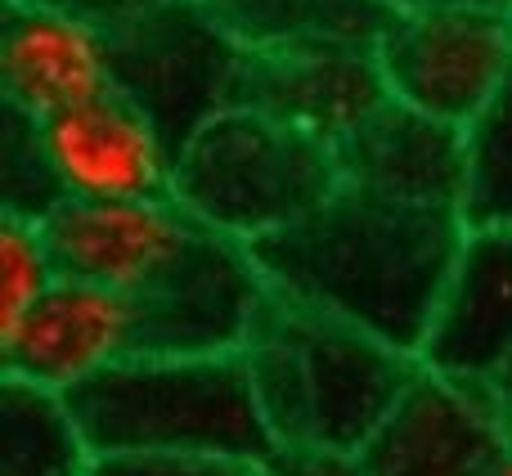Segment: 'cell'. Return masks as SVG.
<instances>
[{
    "mask_svg": "<svg viewBox=\"0 0 512 476\" xmlns=\"http://www.w3.org/2000/svg\"><path fill=\"white\" fill-rule=\"evenodd\" d=\"M418 364L512 414V230H468L450 265Z\"/></svg>",
    "mask_w": 512,
    "mask_h": 476,
    "instance_id": "52a82bcc",
    "label": "cell"
},
{
    "mask_svg": "<svg viewBox=\"0 0 512 476\" xmlns=\"http://www.w3.org/2000/svg\"><path fill=\"white\" fill-rule=\"evenodd\" d=\"M504 445L508 423L486 400L418 364L355 468L360 476H481Z\"/></svg>",
    "mask_w": 512,
    "mask_h": 476,
    "instance_id": "7c38bea8",
    "label": "cell"
},
{
    "mask_svg": "<svg viewBox=\"0 0 512 476\" xmlns=\"http://www.w3.org/2000/svg\"><path fill=\"white\" fill-rule=\"evenodd\" d=\"M90 450L68 391L5 373L0 378V476H95Z\"/></svg>",
    "mask_w": 512,
    "mask_h": 476,
    "instance_id": "9a60e30c",
    "label": "cell"
},
{
    "mask_svg": "<svg viewBox=\"0 0 512 476\" xmlns=\"http://www.w3.org/2000/svg\"><path fill=\"white\" fill-rule=\"evenodd\" d=\"M68 203H149L171 198L176 149L162 126L122 90L36 126Z\"/></svg>",
    "mask_w": 512,
    "mask_h": 476,
    "instance_id": "9c48e42d",
    "label": "cell"
},
{
    "mask_svg": "<svg viewBox=\"0 0 512 476\" xmlns=\"http://www.w3.org/2000/svg\"><path fill=\"white\" fill-rule=\"evenodd\" d=\"M243 364L279 450L342 459L369 445L418 373V355L274 292L252 324Z\"/></svg>",
    "mask_w": 512,
    "mask_h": 476,
    "instance_id": "7a4b0ae2",
    "label": "cell"
},
{
    "mask_svg": "<svg viewBox=\"0 0 512 476\" xmlns=\"http://www.w3.org/2000/svg\"><path fill=\"white\" fill-rule=\"evenodd\" d=\"M508 14H512V9H508Z\"/></svg>",
    "mask_w": 512,
    "mask_h": 476,
    "instance_id": "603a6c76",
    "label": "cell"
},
{
    "mask_svg": "<svg viewBox=\"0 0 512 476\" xmlns=\"http://www.w3.org/2000/svg\"><path fill=\"white\" fill-rule=\"evenodd\" d=\"M95 476H274L270 463L225 459V454H122L99 459Z\"/></svg>",
    "mask_w": 512,
    "mask_h": 476,
    "instance_id": "d6986e66",
    "label": "cell"
},
{
    "mask_svg": "<svg viewBox=\"0 0 512 476\" xmlns=\"http://www.w3.org/2000/svg\"><path fill=\"white\" fill-rule=\"evenodd\" d=\"M99 459L122 454H225L274 463L279 441L261 414L243 351L144 355L68 391Z\"/></svg>",
    "mask_w": 512,
    "mask_h": 476,
    "instance_id": "3957f363",
    "label": "cell"
},
{
    "mask_svg": "<svg viewBox=\"0 0 512 476\" xmlns=\"http://www.w3.org/2000/svg\"><path fill=\"white\" fill-rule=\"evenodd\" d=\"M5 117H9V126H5V216L45 221V216H50L54 207H63L68 198H63L50 162H45L36 122L9 113V108H5Z\"/></svg>",
    "mask_w": 512,
    "mask_h": 476,
    "instance_id": "ac0fdd59",
    "label": "cell"
},
{
    "mask_svg": "<svg viewBox=\"0 0 512 476\" xmlns=\"http://www.w3.org/2000/svg\"><path fill=\"white\" fill-rule=\"evenodd\" d=\"M342 185L337 149L279 117L230 104L176 149L171 198L234 243H265Z\"/></svg>",
    "mask_w": 512,
    "mask_h": 476,
    "instance_id": "277c9868",
    "label": "cell"
},
{
    "mask_svg": "<svg viewBox=\"0 0 512 476\" xmlns=\"http://www.w3.org/2000/svg\"><path fill=\"white\" fill-rule=\"evenodd\" d=\"M59 279L149 297L185 265L207 225L176 198L149 203H63L41 221Z\"/></svg>",
    "mask_w": 512,
    "mask_h": 476,
    "instance_id": "ba28073f",
    "label": "cell"
},
{
    "mask_svg": "<svg viewBox=\"0 0 512 476\" xmlns=\"http://www.w3.org/2000/svg\"><path fill=\"white\" fill-rule=\"evenodd\" d=\"M387 99L391 95L373 45H310V50H248L234 104L261 108L337 149Z\"/></svg>",
    "mask_w": 512,
    "mask_h": 476,
    "instance_id": "4fadbf2b",
    "label": "cell"
},
{
    "mask_svg": "<svg viewBox=\"0 0 512 476\" xmlns=\"http://www.w3.org/2000/svg\"><path fill=\"white\" fill-rule=\"evenodd\" d=\"M373 54L396 104L463 131L512 77V14L481 5L391 14Z\"/></svg>",
    "mask_w": 512,
    "mask_h": 476,
    "instance_id": "8992f818",
    "label": "cell"
},
{
    "mask_svg": "<svg viewBox=\"0 0 512 476\" xmlns=\"http://www.w3.org/2000/svg\"><path fill=\"white\" fill-rule=\"evenodd\" d=\"M274 476H360L355 459L342 454H315V450H279V459L270 463Z\"/></svg>",
    "mask_w": 512,
    "mask_h": 476,
    "instance_id": "ffe728a7",
    "label": "cell"
},
{
    "mask_svg": "<svg viewBox=\"0 0 512 476\" xmlns=\"http://www.w3.org/2000/svg\"><path fill=\"white\" fill-rule=\"evenodd\" d=\"M481 476H512V441H508L504 450L495 454V459H490V468L481 472Z\"/></svg>",
    "mask_w": 512,
    "mask_h": 476,
    "instance_id": "44dd1931",
    "label": "cell"
},
{
    "mask_svg": "<svg viewBox=\"0 0 512 476\" xmlns=\"http://www.w3.org/2000/svg\"><path fill=\"white\" fill-rule=\"evenodd\" d=\"M0 86L9 113L36 126L54 122L117 90L108 32L86 14L45 0H9L0 36Z\"/></svg>",
    "mask_w": 512,
    "mask_h": 476,
    "instance_id": "8fae6325",
    "label": "cell"
},
{
    "mask_svg": "<svg viewBox=\"0 0 512 476\" xmlns=\"http://www.w3.org/2000/svg\"><path fill=\"white\" fill-rule=\"evenodd\" d=\"M454 212H427L337 185L297 225L252 247L265 288L418 355L463 247Z\"/></svg>",
    "mask_w": 512,
    "mask_h": 476,
    "instance_id": "6da1fadb",
    "label": "cell"
},
{
    "mask_svg": "<svg viewBox=\"0 0 512 476\" xmlns=\"http://www.w3.org/2000/svg\"><path fill=\"white\" fill-rule=\"evenodd\" d=\"M463 230H512V77L463 126Z\"/></svg>",
    "mask_w": 512,
    "mask_h": 476,
    "instance_id": "2e32d148",
    "label": "cell"
},
{
    "mask_svg": "<svg viewBox=\"0 0 512 476\" xmlns=\"http://www.w3.org/2000/svg\"><path fill=\"white\" fill-rule=\"evenodd\" d=\"M126 360H140V310L126 292L81 279H59L9 333H0L5 373L54 391H77Z\"/></svg>",
    "mask_w": 512,
    "mask_h": 476,
    "instance_id": "30bf717a",
    "label": "cell"
},
{
    "mask_svg": "<svg viewBox=\"0 0 512 476\" xmlns=\"http://www.w3.org/2000/svg\"><path fill=\"white\" fill-rule=\"evenodd\" d=\"M337 171L342 185L373 198L459 216L463 131L387 99L337 144Z\"/></svg>",
    "mask_w": 512,
    "mask_h": 476,
    "instance_id": "5bb4252c",
    "label": "cell"
},
{
    "mask_svg": "<svg viewBox=\"0 0 512 476\" xmlns=\"http://www.w3.org/2000/svg\"><path fill=\"white\" fill-rule=\"evenodd\" d=\"M104 32L117 90L162 126L171 149H180L194 126L239 99L248 50L225 32L212 9H194L185 0L149 5L104 23Z\"/></svg>",
    "mask_w": 512,
    "mask_h": 476,
    "instance_id": "5b68a950",
    "label": "cell"
},
{
    "mask_svg": "<svg viewBox=\"0 0 512 476\" xmlns=\"http://www.w3.org/2000/svg\"><path fill=\"white\" fill-rule=\"evenodd\" d=\"M508 441H512V414H508Z\"/></svg>",
    "mask_w": 512,
    "mask_h": 476,
    "instance_id": "7402d4cb",
    "label": "cell"
},
{
    "mask_svg": "<svg viewBox=\"0 0 512 476\" xmlns=\"http://www.w3.org/2000/svg\"><path fill=\"white\" fill-rule=\"evenodd\" d=\"M59 283V265L45 243L41 221H0V333L18 324Z\"/></svg>",
    "mask_w": 512,
    "mask_h": 476,
    "instance_id": "e0dca14e",
    "label": "cell"
}]
</instances>
